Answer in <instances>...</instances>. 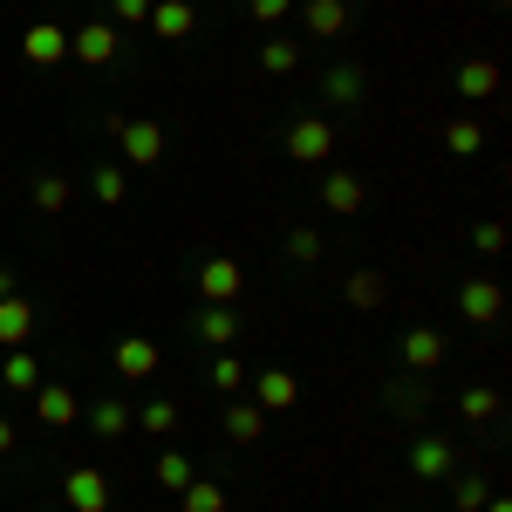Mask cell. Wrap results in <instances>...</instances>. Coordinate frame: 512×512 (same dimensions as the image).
<instances>
[{
	"instance_id": "1",
	"label": "cell",
	"mask_w": 512,
	"mask_h": 512,
	"mask_svg": "<svg viewBox=\"0 0 512 512\" xmlns=\"http://www.w3.org/2000/svg\"><path fill=\"white\" fill-rule=\"evenodd\" d=\"M239 294H246V267H239V260H226V253L198 260V301H205V308H233Z\"/></svg>"
},
{
	"instance_id": "2",
	"label": "cell",
	"mask_w": 512,
	"mask_h": 512,
	"mask_svg": "<svg viewBox=\"0 0 512 512\" xmlns=\"http://www.w3.org/2000/svg\"><path fill=\"white\" fill-rule=\"evenodd\" d=\"M69 55H76L82 69H110L123 55V35H117V21H82L76 35H69Z\"/></svg>"
},
{
	"instance_id": "3",
	"label": "cell",
	"mask_w": 512,
	"mask_h": 512,
	"mask_svg": "<svg viewBox=\"0 0 512 512\" xmlns=\"http://www.w3.org/2000/svg\"><path fill=\"white\" fill-rule=\"evenodd\" d=\"M287 158L294 164H328L335 158V123L328 117H294L287 123Z\"/></svg>"
},
{
	"instance_id": "4",
	"label": "cell",
	"mask_w": 512,
	"mask_h": 512,
	"mask_svg": "<svg viewBox=\"0 0 512 512\" xmlns=\"http://www.w3.org/2000/svg\"><path fill=\"white\" fill-rule=\"evenodd\" d=\"M62 506L69 512H110V472H96V465L62 472Z\"/></svg>"
},
{
	"instance_id": "5",
	"label": "cell",
	"mask_w": 512,
	"mask_h": 512,
	"mask_svg": "<svg viewBox=\"0 0 512 512\" xmlns=\"http://www.w3.org/2000/svg\"><path fill=\"white\" fill-rule=\"evenodd\" d=\"M246 390H253V403H260L267 417H280V410H294V403H301V376H294V369H253V376H246Z\"/></svg>"
},
{
	"instance_id": "6",
	"label": "cell",
	"mask_w": 512,
	"mask_h": 512,
	"mask_svg": "<svg viewBox=\"0 0 512 512\" xmlns=\"http://www.w3.org/2000/svg\"><path fill=\"white\" fill-rule=\"evenodd\" d=\"M110 369H117L123 383H151V376L164 369V349H158V342H144V335H123L117 349H110Z\"/></svg>"
},
{
	"instance_id": "7",
	"label": "cell",
	"mask_w": 512,
	"mask_h": 512,
	"mask_svg": "<svg viewBox=\"0 0 512 512\" xmlns=\"http://www.w3.org/2000/svg\"><path fill=\"white\" fill-rule=\"evenodd\" d=\"M458 315L478 321V328H492V321L506 315V287H499V280H485V274H472L465 287H458Z\"/></svg>"
},
{
	"instance_id": "8",
	"label": "cell",
	"mask_w": 512,
	"mask_h": 512,
	"mask_svg": "<svg viewBox=\"0 0 512 512\" xmlns=\"http://www.w3.org/2000/svg\"><path fill=\"white\" fill-rule=\"evenodd\" d=\"M21 62H28V69H55V62H69V28H55V21H28V35H21Z\"/></svg>"
},
{
	"instance_id": "9",
	"label": "cell",
	"mask_w": 512,
	"mask_h": 512,
	"mask_svg": "<svg viewBox=\"0 0 512 512\" xmlns=\"http://www.w3.org/2000/svg\"><path fill=\"white\" fill-rule=\"evenodd\" d=\"M396 355H403V369H410V376H431V369H444V335H437V328H410V335H403V342H396Z\"/></svg>"
},
{
	"instance_id": "10",
	"label": "cell",
	"mask_w": 512,
	"mask_h": 512,
	"mask_svg": "<svg viewBox=\"0 0 512 512\" xmlns=\"http://www.w3.org/2000/svg\"><path fill=\"white\" fill-rule=\"evenodd\" d=\"M82 417V396L69 390V383H41L35 390V424H48V431H69Z\"/></svg>"
},
{
	"instance_id": "11",
	"label": "cell",
	"mask_w": 512,
	"mask_h": 512,
	"mask_svg": "<svg viewBox=\"0 0 512 512\" xmlns=\"http://www.w3.org/2000/svg\"><path fill=\"white\" fill-rule=\"evenodd\" d=\"M219 424H226V444H260L267 437V410L253 396H226V417Z\"/></svg>"
},
{
	"instance_id": "12",
	"label": "cell",
	"mask_w": 512,
	"mask_h": 512,
	"mask_svg": "<svg viewBox=\"0 0 512 512\" xmlns=\"http://www.w3.org/2000/svg\"><path fill=\"white\" fill-rule=\"evenodd\" d=\"M117 144H123V158H130V164H144V171H151V164L164 158V123H151V117L137 123V117H130L117 130Z\"/></svg>"
},
{
	"instance_id": "13",
	"label": "cell",
	"mask_w": 512,
	"mask_h": 512,
	"mask_svg": "<svg viewBox=\"0 0 512 512\" xmlns=\"http://www.w3.org/2000/svg\"><path fill=\"white\" fill-rule=\"evenodd\" d=\"M321 205H328V212H342V219H355V212L369 205L362 171H328V178H321Z\"/></svg>"
},
{
	"instance_id": "14",
	"label": "cell",
	"mask_w": 512,
	"mask_h": 512,
	"mask_svg": "<svg viewBox=\"0 0 512 512\" xmlns=\"http://www.w3.org/2000/svg\"><path fill=\"white\" fill-rule=\"evenodd\" d=\"M158 41H192V28H198V7L192 0H151V21H144Z\"/></svg>"
},
{
	"instance_id": "15",
	"label": "cell",
	"mask_w": 512,
	"mask_h": 512,
	"mask_svg": "<svg viewBox=\"0 0 512 512\" xmlns=\"http://www.w3.org/2000/svg\"><path fill=\"white\" fill-rule=\"evenodd\" d=\"M308 14V35L315 41H342L349 35V0H294Z\"/></svg>"
},
{
	"instance_id": "16",
	"label": "cell",
	"mask_w": 512,
	"mask_h": 512,
	"mask_svg": "<svg viewBox=\"0 0 512 512\" xmlns=\"http://www.w3.org/2000/svg\"><path fill=\"white\" fill-rule=\"evenodd\" d=\"M28 342H35V301L7 294L0 301V349H28Z\"/></svg>"
},
{
	"instance_id": "17",
	"label": "cell",
	"mask_w": 512,
	"mask_h": 512,
	"mask_svg": "<svg viewBox=\"0 0 512 512\" xmlns=\"http://www.w3.org/2000/svg\"><path fill=\"white\" fill-rule=\"evenodd\" d=\"M451 465H458L451 437H417V444H410V472L417 478H451Z\"/></svg>"
},
{
	"instance_id": "18",
	"label": "cell",
	"mask_w": 512,
	"mask_h": 512,
	"mask_svg": "<svg viewBox=\"0 0 512 512\" xmlns=\"http://www.w3.org/2000/svg\"><path fill=\"white\" fill-rule=\"evenodd\" d=\"M362 89H369V82H362L355 62H328V69H321V96H328V103H342V110L362 103Z\"/></svg>"
},
{
	"instance_id": "19",
	"label": "cell",
	"mask_w": 512,
	"mask_h": 512,
	"mask_svg": "<svg viewBox=\"0 0 512 512\" xmlns=\"http://www.w3.org/2000/svg\"><path fill=\"white\" fill-rule=\"evenodd\" d=\"M130 424H137V410H130L123 396H96V403H89V431L96 437H123Z\"/></svg>"
},
{
	"instance_id": "20",
	"label": "cell",
	"mask_w": 512,
	"mask_h": 512,
	"mask_svg": "<svg viewBox=\"0 0 512 512\" xmlns=\"http://www.w3.org/2000/svg\"><path fill=\"white\" fill-rule=\"evenodd\" d=\"M0 383L14 396H35L41 390V369H35V349H7V362H0Z\"/></svg>"
},
{
	"instance_id": "21",
	"label": "cell",
	"mask_w": 512,
	"mask_h": 512,
	"mask_svg": "<svg viewBox=\"0 0 512 512\" xmlns=\"http://www.w3.org/2000/svg\"><path fill=\"white\" fill-rule=\"evenodd\" d=\"M499 410H506V396L492 390V383H472V390L458 396V417L465 424H499Z\"/></svg>"
},
{
	"instance_id": "22",
	"label": "cell",
	"mask_w": 512,
	"mask_h": 512,
	"mask_svg": "<svg viewBox=\"0 0 512 512\" xmlns=\"http://www.w3.org/2000/svg\"><path fill=\"white\" fill-rule=\"evenodd\" d=\"M499 62H492V55H472V62H465V69H458V96H499Z\"/></svg>"
},
{
	"instance_id": "23",
	"label": "cell",
	"mask_w": 512,
	"mask_h": 512,
	"mask_svg": "<svg viewBox=\"0 0 512 512\" xmlns=\"http://www.w3.org/2000/svg\"><path fill=\"white\" fill-rule=\"evenodd\" d=\"M342 294H349V308H362V315H369V308H383L390 280H383V274H369V267H355V274L342 280Z\"/></svg>"
},
{
	"instance_id": "24",
	"label": "cell",
	"mask_w": 512,
	"mask_h": 512,
	"mask_svg": "<svg viewBox=\"0 0 512 512\" xmlns=\"http://www.w3.org/2000/svg\"><path fill=\"white\" fill-rule=\"evenodd\" d=\"M198 342H205V349H233L239 342V315L233 308H205V315H198Z\"/></svg>"
},
{
	"instance_id": "25",
	"label": "cell",
	"mask_w": 512,
	"mask_h": 512,
	"mask_svg": "<svg viewBox=\"0 0 512 512\" xmlns=\"http://www.w3.org/2000/svg\"><path fill=\"white\" fill-rule=\"evenodd\" d=\"M69 198H76V185H69L62 171H41V178H35V212L55 219V212H69Z\"/></svg>"
},
{
	"instance_id": "26",
	"label": "cell",
	"mask_w": 512,
	"mask_h": 512,
	"mask_svg": "<svg viewBox=\"0 0 512 512\" xmlns=\"http://www.w3.org/2000/svg\"><path fill=\"white\" fill-rule=\"evenodd\" d=\"M178 512H226V485H219V478H192V485L178 492Z\"/></svg>"
},
{
	"instance_id": "27",
	"label": "cell",
	"mask_w": 512,
	"mask_h": 512,
	"mask_svg": "<svg viewBox=\"0 0 512 512\" xmlns=\"http://www.w3.org/2000/svg\"><path fill=\"white\" fill-rule=\"evenodd\" d=\"M246 376H253V369H246V362H239V355H212V390L219 396H246Z\"/></svg>"
},
{
	"instance_id": "28",
	"label": "cell",
	"mask_w": 512,
	"mask_h": 512,
	"mask_svg": "<svg viewBox=\"0 0 512 512\" xmlns=\"http://www.w3.org/2000/svg\"><path fill=\"white\" fill-rule=\"evenodd\" d=\"M444 151H458V158H478V151H485V130H478L472 117H451V123H444Z\"/></svg>"
},
{
	"instance_id": "29",
	"label": "cell",
	"mask_w": 512,
	"mask_h": 512,
	"mask_svg": "<svg viewBox=\"0 0 512 512\" xmlns=\"http://www.w3.org/2000/svg\"><path fill=\"white\" fill-rule=\"evenodd\" d=\"M151 478H158V485H164V492H171V499H178V492H185V485H192V458H185V451H164V458H158V472H151Z\"/></svg>"
},
{
	"instance_id": "30",
	"label": "cell",
	"mask_w": 512,
	"mask_h": 512,
	"mask_svg": "<svg viewBox=\"0 0 512 512\" xmlns=\"http://www.w3.org/2000/svg\"><path fill=\"white\" fill-rule=\"evenodd\" d=\"M260 69L267 76H294L301 69V41H260Z\"/></svg>"
},
{
	"instance_id": "31",
	"label": "cell",
	"mask_w": 512,
	"mask_h": 512,
	"mask_svg": "<svg viewBox=\"0 0 512 512\" xmlns=\"http://www.w3.org/2000/svg\"><path fill=\"white\" fill-rule=\"evenodd\" d=\"M137 424H144L151 437H171L178 431V403H171V396H151V403L137 410Z\"/></svg>"
},
{
	"instance_id": "32",
	"label": "cell",
	"mask_w": 512,
	"mask_h": 512,
	"mask_svg": "<svg viewBox=\"0 0 512 512\" xmlns=\"http://www.w3.org/2000/svg\"><path fill=\"white\" fill-rule=\"evenodd\" d=\"M89 192L103 198V205H123V192H130V178H123L117 164H96V171H89Z\"/></svg>"
},
{
	"instance_id": "33",
	"label": "cell",
	"mask_w": 512,
	"mask_h": 512,
	"mask_svg": "<svg viewBox=\"0 0 512 512\" xmlns=\"http://www.w3.org/2000/svg\"><path fill=\"white\" fill-rule=\"evenodd\" d=\"M492 499V478H451V506L458 512H478Z\"/></svg>"
},
{
	"instance_id": "34",
	"label": "cell",
	"mask_w": 512,
	"mask_h": 512,
	"mask_svg": "<svg viewBox=\"0 0 512 512\" xmlns=\"http://www.w3.org/2000/svg\"><path fill=\"white\" fill-rule=\"evenodd\" d=\"M472 246L485 253V260H499V253H506V219H478V226H472Z\"/></svg>"
},
{
	"instance_id": "35",
	"label": "cell",
	"mask_w": 512,
	"mask_h": 512,
	"mask_svg": "<svg viewBox=\"0 0 512 512\" xmlns=\"http://www.w3.org/2000/svg\"><path fill=\"white\" fill-rule=\"evenodd\" d=\"M287 260H301V267H315V260H321V233H315V226H294V233H287Z\"/></svg>"
},
{
	"instance_id": "36",
	"label": "cell",
	"mask_w": 512,
	"mask_h": 512,
	"mask_svg": "<svg viewBox=\"0 0 512 512\" xmlns=\"http://www.w3.org/2000/svg\"><path fill=\"white\" fill-rule=\"evenodd\" d=\"M246 14H253L260 28H274V21H287V14H294V0H246Z\"/></svg>"
},
{
	"instance_id": "37",
	"label": "cell",
	"mask_w": 512,
	"mask_h": 512,
	"mask_svg": "<svg viewBox=\"0 0 512 512\" xmlns=\"http://www.w3.org/2000/svg\"><path fill=\"white\" fill-rule=\"evenodd\" d=\"M110 14H117L123 28H144L151 21V0H110Z\"/></svg>"
},
{
	"instance_id": "38",
	"label": "cell",
	"mask_w": 512,
	"mask_h": 512,
	"mask_svg": "<svg viewBox=\"0 0 512 512\" xmlns=\"http://www.w3.org/2000/svg\"><path fill=\"white\" fill-rule=\"evenodd\" d=\"M14 437H21V431H14V417H0V458L14 451Z\"/></svg>"
},
{
	"instance_id": "39",
	"label": "cell",
	"mask_w": 512,
	"mask_h": 512,
	"mask_svg": "<svg viewBox=\"0 0 512 512\" xmlns=\"http://www.w3.org/2000/svg\"><path fill=\"white\" fill-rule=\"evenodd\" d=\"M14 287H21V280H14V267H0V301H7Z\"/></svg>"
},
{
	"instance_id": "40",
	"label": "cell",
	"mask_w": 512,
	"mask_h": 512,
	"mask_svg": "<svg viewBox=\"0 0 512 512\" xmlns=\"http://www.w3.org/2000/svg\"><path fill=\"white\" fill-rule=\"evenodd\" d=\"M478 512H512V506H506V499H485V506H478Z\"/></svg>"
},
{
	"instance_id": "41",
	"label": "cell",
	"mask_w": 512,
	"mask_h": 512,
	"mask_svg": "<svg viewBox=\"0 0 512 512\" xmlns=\"http://www.w3.org/2000/svg\"><path fill=\"white\" fill-rule=\"evenodd\" d=\"M48 512H69V506H48Z\"/></svg>"
},
{
	"instance_id": "42",
	"label": "cell",
	"mask_w": 512,
	"mask_h": 512,
	"mask_svg": "<svg viewBox=\"0 0 512 512\" xmlns=\"http://www.w3.org/2000/svg\"><path fill=\"white\" fill-rule=\"evenodd\" d=\"M390 512H410V506H390Z\"/></svg>"
},
{
	"instance_id": "43",
	"label": "cell",
	"mask_w": 512,
	"mask_h": 512,
	"mask_svg": "<svg viewBox=\"0 0 512 512\" xmlns=\"http://www.w3.org/2000/svg\"><path fill=\"white\" fill-rule=\"evenodd\" d=\"M499 7H506V0H499Z\"/></svg>"
}]
</instances>
